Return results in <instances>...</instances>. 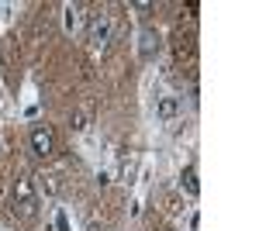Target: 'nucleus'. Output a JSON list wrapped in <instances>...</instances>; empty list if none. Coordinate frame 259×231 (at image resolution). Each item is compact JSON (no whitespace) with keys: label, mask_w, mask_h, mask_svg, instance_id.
<instances>
[{"label":"nucleus","mask_w":259,"mask_h":231,"mask_svg":"<svg viewBox=\"0 0 259 231\" xmlns=\"http://www.w3.org/2000/svg\"><path fill=\"white\" fill-rule=\"evenodd\" d=\"M14 214H21V221L35 217V187L28 176H21L14 183Z\"/></svg>","instance_id":"f257e3e1"},{"label":"nucleus","mask_w":259,"mask_h":231,"mask_svg":"<svg viewBox=\"0 0 259 231\" xmlns=\"http://www.w3.org/2000/svg\"><path fill=\"white\" fill-rule=\"evenodd\" d=\"M87 41H90V49H107V41H111V18L107 14H94L87 21Z\"/></svg>","instance_id":"f03ea898"},{"label":"nucleus","mask_w":259,"mask_h":231,"mask_svg":"<svg viewBox=\"0 0 259 231\" xmlns=\"http://www.w3.org/2000/svg\"><path fill=\"white\" fill-rule=\"evenodd\" d=\"M31 149H35V155H41V159H49V155L56 152V138H52V131H49L45 124H35V128H31Z\"/></svg>","instance_id":"7ed1b4c3"},{"label":"nucleus","mask_w":259,"mask_h":231,"mask_svg":"<svg viewBox=\"0 0 259 231\" xmlns=\"http://www.w3.org/2000/svg\"><path fill=\"white\" fill-rule=\"evenodd\" d=\"M159 49H162L159 31H156V28H145V31L139 35V56L145 59V62H152V59L159 56Z\"/></svg>","instance_id":"20e7f679"},{"label":"nucleus","mask_w":259,"mask_h":231,"mask_svg":"<svg viewBox=\"0 0 259 231\" xmlns=\"http://www.w3.org/2000/svg\"><path fill=\"white\" fill-rule=\"evenodd\" d=\"M180 111H183V104H180L177 94H162L159 100H156V117H159V121H177Z\"/></svg>","instance_id":"39448f33"},{"label":"nucleus","mask_w":259,"mask_h":231,"mask_svg":"<svg viewBox=\"0 0 259 231\" xmlns=\"http://www.w3.org/2000/svg\"><path fill=\"white\" fill-rule=\"evenodd\" d=\"M180 187L190 193V197H197V193H200V187H197V169H194V166H187V169H183V176H180Z\"/></svg>","instance_id":"423d86ee"},{"label":"nucleus","mask_w":259,"mask_h":231,"mask_svg":"<svg viewBox=\"0 0 259 231\" xmlns=\"http://www.w3.org/2000/svg\"><path fill=\"white\" fill-rule=\"evenodd\" d=\"M66 28L69 31H80L83 28V7L76 4V7H66Z\"/></svg>","instance_id":"0eeeda50"},{"label":"nucleus","mask_w":259,"mask_h":231,"mask_svg":"<svg viewBox=\"0 0 259 231\" xmlns=\"http://www.w3.org/2000/svg\"><path fill=\"white\" fill-rule=\"evenodd\" d=\"M41 179H49V183H41V187H45V193H59V176H56V173L41 176Z\"/></svg>","instance_id":"6e6552de"},{"label":"nucleus","mask_w":259,"mask_h":231,"mask_svg":"<svg viewBox=\"0 0 259 231\" xmlns=\"http://www.w3.org/2000/svg\"><path fill=\"white\" fill-rule=\"evenodd\" d=\"M87 121H90V117H87V111L73 114V128H76V131H83V128H87Z\"/></svg>","instance_id":"1a4fd4ad"}]
</instances>
